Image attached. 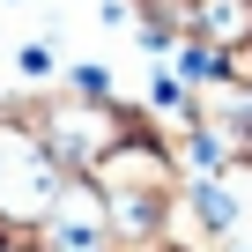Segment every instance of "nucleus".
Listing matches in <instances>:
<instances>
[{"mask_svg":"<svg viewBox=\"0 0 252 252\" xmlns=\"http://www.w3.org/2000/svg\"><path fill=\"white\" fill-rule=\"evenodd\" d=\"M60 186V163L37 149V134L23 119H0V245H23L45 215H52V193Z\"/></svg>","mask_w":252,"mask_h":252,"instance_id":"f03ea898","label":"nucleus"},{"mask_svg":"<svg viewBox=\"0 0 252 252\" xmlns=\"http://www.w3.org/2000/svg\"><path fill=\"white\" fill-rule=\"evenodd\" d=\"M193 208H200V222H208V230H230V215H237V208H230V193H215V186H200V200H193Z\"/></svg>","mask_w":252,"mask_h":252,"instance_id":"423d86ee","label":"nucleus"},{"mask_svg":"<svg viewBox=\"0 0 252 252\" xmlns=\"http://www.w3.org/2000/svg\"><path fill=\"white\" fill-rule=\"evenodd\" d=\"M200 30L215 45H245L252 37V0H200Z\"/></svg>","mask_w":252,"mask_h":252,"instance_id":"39448f33","label":"nucleus"},{"mask_svg":"<svg viewBox=\"0 0 252 252\" xmlns=\"http://www.w3.org/2000/svg\"><path fill=\"white\" fill-rule=\"evenodd\" d=\"M89 186H96V208L119 237H149L163 222V200H171V163L156 141H111L89 163Z\"/></svg>","mask_w":252,"mask_h":252,"instance_id":"f257e3e1","label":"nucleus"},{"mask_svg":"<svg viewBox=\"0 0 252 252\" xmlns=\"http://www.w3.org/2000/svg\"><path fill=\"white\" fill-rule=\"evenodd\" d=\"M193 111H200V134H208L215 156L252 163V89H245V82H215V89H200Z\"/></svg>","mask_w":252,"mask_h":252,"instance_id":"20e7f679","label":"nucleus"},{"mask_svg":"<svg viewBox=\"0 0 252 252\" xmlns=\"http://www.w3.org/2000/svg\"><path fill=\"white\" fill-rule=\"evenodd\" d=\"M30 134H37V149H45L52 163L89 171L111 141H126V119H119L96 89H74V96H45V104L30 111Z\"/></svg>","mask_w":252,"mask_h":252,"instance_id":"7ed1b4c3","label":"nucleus"}]
</instances>
